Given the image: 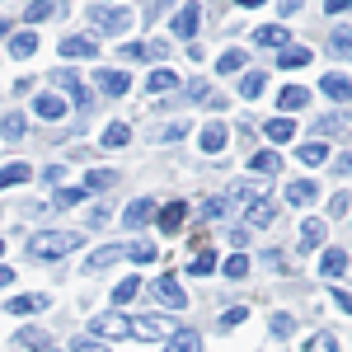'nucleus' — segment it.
Listing matches in <instances>:
<instances>
[{"instance_id":"obj_60","label":"nucleus","mask_w":352,"mask_h":352,"mask_svg":"<svg viewBox=\"0 0 352 352\" xmlns=\"http://www.w3.org/2000/svg\"><path fill=\"white\" fill-rule=\"evenodd\" d=\"M47 352H61V348H47Z\"/></svg>"},{"instance_id":"obj_41","label":"nucleus","mask_w":352,"mask_h":352,"mask_svg":"<svg viewBox=\"0 0 352 352\" xmlns=\"http://www.w3.org/2000/svg\"><path fill=\"white\" fill-rule=\"evenodd\" d=\"M155 254H160L155 244H127V258H136V263H151Z\"/></svg>"},{"instance_id":"obj_25","label":"nucleus","mask_w":352,"mask_h":352,"mask_svg":"<svg viewBox=\"0 0 352 352\" xmlns=\"http://www.w3.org/2000/svg\"><path fill=\"white\" fill-rule=\"evenodd\" d=\"M320 244H324V221L310 217L305 226H300V249H320Z\"/></svg>"},{"instance_id":"obj_42","label":"nucleus","mask_w":352,"mask_h":352,"mask_svg":"<svg viewBox=\"0 0 352 352\" xmlns=\"http://www.w3.org/2000/svg\"><path fill=\"white\" fill-rule=\"evenodd\" d=\"M19 343H24V348H43V352H47V333H43V329H24Z\"/></svg>"},{"instance_id":"obj_52","label":"nucleus","mask_w":352,"mask_h":352,"mask_svg":"<svg viewBox=\"0 0 352 352\" xmlns=\"http://www.w3.org/2000/svg\"><path fill=\"white\" fill-rule=\"evenodd\" d=\"M324 14H352V0H329Z\"/></svg>"},{"instance_id":"obj_27","label":"nucleus","mask_w":352,"mask_h":352,"mask_svg":"<svg viewBox=\"0 0 352 352\" xmlns=\"http://www.w3.org/2000/svg\"><path fill=\"white\" fill-rule=\"evenodd\" d=\"M263 94V71H244L240 76V99H258Z\"/></svg>"},{"instance_id":"obj_29","label":"nucleus","mask_w":352,"mask_h":352,"mask_svg":"<svg viewBox=\"0 0 352 352\" xmlns=\"http://www.w3.org/2000/svg\"><path fill=\"white\" fill-rule=\"evenodd\" d=\"M127 141H132V127H127V122H113L109 132H104V146H109V151H122Z\"/></svg>"},{"instance_id":"obj_19","label":"nucleus","mask_w":352,"mask_h":352,"mask_svg":"<svg viewBox=\"0 0 352 352\" xmlns=\"http://www.w3.org/2000/svg\"><path fill=\"white\" fill-rule=\"evenodd\" d=\"M10 52L19 56V61H24V56H33V52H38V33H33V28H19V33L10 38Z\"/></svg>"},{"instance_id":"obj_21","label":"nucleus","mask_w":352,"mask_h":352,"mask_svg":"<svg viewBox=\"0 0 352 352\" xmlns=\"http://www.w3.org/2000/svg\"><path fill=\"white\" fill-rule=\"evenodd\" d=\"M99 89L118 99V94H127V89H132V80H127L122 71H99Z\"/></svg>"},{"instance_id":"obj_20","label":"nucleus","mask_w":352,"mask_h":352,"mask_svg":"<svg viewBox=\"0 0 352 352\" xmlns=\"http://www.w3.org/2000/svg\"><path fill=\"white\" fill-rule=\"evenodd\" d=\"M348 268V254L343 249H324V258H320V277H343Z\"/></svg>"},{"instance_id":"obj_55","label":"nucleus","mask_w":352,"mask_h":352,"mask_svg":"<svg viewBox=\"0 0 352 352\" xmlns=\"http://www.w3.org/2000/svg\"><path fill=\"white\" fill-rule=\"evenodd\" d=\"M333 300H338V305H343V310L352 315V296H348V292H338V287H333Z\"/></svg>"},{"instance_id":"obj_24","label":"nucleus","mask_w":352,"mask_h":352,"mask_svg":"<svg viewBox=\"0 0 352 352\" xmlns=\"http://www.w3.org/2000/svg\"><path fill=\"white\" fill-rule=\"evenodd\" d=\"M320 89H324V94L333 99V104L352 99V80H348V76H324V85H320Z\"/></svg>"},{"instance_id":"obj_18","label":"nucleus","mask_w":352,"mask_h":352,"mask_svg":"<svg viewBox=\"0 0 352 352\" xmlns=\"http://www.w3.org/2000/svg\"><path fill=\"white\" fill-rule=\"evenodd\" d=\"M254 43H258V47H287V28H282V24L254 28Z\"/></svg>"},{"instance_id":"obj_61","label":"nucleus","mask_w":352,"mask_h":352,"mask_svg":"<svg viewBox=\"0 0 352 352\" xmlns=\"http://www.w3.org/2000/svg\"><path fill=\"white\" fill-rule=\"evenodd\" d=\"M0 254H5V244H0Z\"/></svg>"},{"instance_id":"obj_11","label":"nucleus","mask_w":352,"mask_h":352,"mask_svg":"<svg viewBox=\"0 0 352 352\" xmlns=\"http://www.w3.org/2000/svg\"><path fill=\"white\" fill-rule=\"evenodd\" d=\"M226 141H230V132H226L221 122H212V127H202V136H197V146H202L207 155H221V151H226Z\"/></svg>"},{"instance_id":"obj_56","label":"nucleus","mask_w":352,"mask_h":352,"mask_svg":"<svg viewBox=\"0 0 352 352\" xmlns=\"http://www.w3.org/2000/svg\"><path fill=\"white\" fill-rule=\"evenodd\" d=\"M300 10V0H282V14H296Z\"/></svg>"},{"instance_id":"obj_51","label":"nucleus","mask_w":352,"mask_h":352,"mask_svg":"<svg viewBox=\"0 0 352 352\" xmlns=\"http://www.w3.org/2000/svg\"><path fill=\"white\" fill-rule=\"evenodd\" d=\"M5 136H24V113H14V118L5 122Z\"/></svg>"},{"instance_id":"obj_48","label":"nucleus","mask_w":352,"mask_h":352,"mask_svg":"<svg viewBox=\"0 0 352 352\" xmlns=\"http://www.w3.org/2000/svg\"><path fill=\"white\" fill-rule=\"evenodd\" d=\"M71 352H109V348H104V338H76Z\"/></svg>"},{"instance_id":"obj_14","label":"nucleus","mask_w":352,"mask_h":352,"mask_svg":"<svg viewBox=\"0 0 352 352\" xmlns=\"http://www.w3.org/2000/svg\"><path fill=\"white\" fill-rule=\"evenodd\" d=\"M164 352H202V333L197 329H179V333H169V348Z\"/></svg>"},{"instance_id":"obj_39","label":"nucleus","mask_w":352,"mask_h":352,"mask_svg":"<svg viewBox=\"0 0 352 352\" xmlns=\"http://www.w3.org/2000/svg\"><path fill=\"white\" fill-rule=\"evenodd\" d=\"M226 277H230V282H244V277H249V258H244V254L226 258Z\"/></svg>"},{"instance_id":"obj_43","label":"nucleus","mask_w":352,"mask_h":352,"mask_svg":"<svg viewBox=\"0 0 352 352\" xmlns=\"http://www.w3.org/2000/svg\"><path fill=\"white\" fill-rule=\"evenodd\" d=\"M268 324H272V333H277V338H292V329H296V320H292V315H272Z\"/></svg>"},{"instance_id":"obj_7","label":"nucleus","mask_w":352,"mask_h":352,"mask_svg":"<svg viewBox=\"0 0 352 352\" xmlns=\"http://www.w3.org/2000/svg\"><path fill=\"white\" fill-rule=\"evenodd\" d=\"M305 104H310V89H305V85H287V89L277 94V109L287 113V118H292V113H300Z\"/></svg>"},{"instance_id":"obj_4","label":"nucleus","mask_w":352,"mask_h":352,"mask_svg":"<svg viewBox=\"0 0 352 352\" xmlns=\"http://www.w3.org/2000/svg\"><path fill=\"white\" fill-rule=\"evenodd\" d=\"M99 338H132V315H94Z\"/></svg>"},{"instance_id":"obj_30","label":"nucleus","mask_w":352,"mask_h":352,"mask_svg":"<svg viewBox=\"0 0 352 352\" xmlns=\"http://www.w3.org/2000/svg\"><path fill=\"white\" fill-rule=\"evenodd\" d=\"M277 151H258V155H254V160H249V169H254V174H263V179H268V174H277Z\"/></svg>"},{"instance_id":"obj_6","label":"nucleus","mask_w":352,"mask_h":352,"mask_svg":"<svg viewBox=\"0 0 352 352\" xmlns=\"http://www.w3.org/2000/svg\"><path fill=\"white\" fill-rule=\"evenodd\" d=\"M56 52L66 56V61H85V56H99V43L94 38H61Z\"/></svg>"},{"instance_id":"obj_16","label":"nucleus","mask_w":352,"mask_h":352,"mask_svg":"<svg viewBox=\"0 0 352 352\" xmlns=\"http://www.w3.org/2000/svg\"><path fill=\"white\" fill-rule=\"evenodd\" d=\"M56 85H61V89H66V94H71V99H76V104H89V89H85V80L80 76H76V71H61V76H56Z\"/></svg>"},{"instance_id":"obj_37","label":"nucleus","mask_w":352,"mask_h":352,"mask_svg":"<svg viewBox=\"0 0 352 352\" xmlns=\"http://www.w3.org/2000/svg\"><path fill=\"white\" fill-rule=\"evenodd\" d=\"M136 292H141V282H136V277H127V282H118V287H113V305H127V300H132Z\"/></svg>"},{"instance_id":"obj_31","label":"nucleus","mask_w":352,"mask_h":352,"mask_svg":"<svg viewBox=\"0 0 352 352\" xmlns=\"http://www.w3.org/2000/svg\"><path fill=\"white\" fill-rule=\"evenodd\" d=\"M296 155H300V164H324L329 160V146H324V141H310V146H300Z\"/></svg>"},{"instance_id":"obj_46","label":"nucleus","mask_w":352,"mask_h":352,"mask_svg":"<svg viewBox=\"0 0 352 352\" xmlns=\"http://www.w3.org/2000/svg\"><path fill=\"white\" fill-rule=\"evenodd\" d=\"M109 184H113L109 169H89V179H85V188H109Z\"/></svg>"},{"instance_id":"obj_54","label":"nucleus","mask_w":352,"mask_h":352,"mask_svg":"<svg viewBox=\"0 0 352 352\" xmlns=\"http://www.w3.org/2000/svg\"><path fill=\"white\" fill-rule=\"evenodd\" d=\"M333 174H352V155H338V164H333Z\"/></svg>"},{"instance_id":"obj_13","label":"nucleus","mask_w":352,"mask_h":352,"mask_svg":"<svg viewBox=\"0 0 352 352\" xmlns=\"http://www.w3.org/2000/svg\"><path fill=\"white\" fill-rule=\"evenodd\" d=\"M151 217H155V197H136L132 207L122 212V221H127L132 230H136V226H146V221H151Z\"/></svg>"},{"instance_id":"obj_59","label":"nucleus","mask_w":352,"mask_h":352,"mask_svg":"<svg viewBox=\"0 0 352 352\" xmlns=\"http://www.w3.org/2000/svg\"><path fill=\"white\" fill-rule=\"evenodd\" d=\"M5 28H10V24H5V19H0V33H5Z\"/></svg>"},{"instance_id":"obj_49","label":"nucleus","mask_w":352,"mask_h":352,"mask_svg":"<svg viewBox=\"0 0 352 352\" xmlns=\"http://www.w3.org/2000/svg\"><path fill=\"white\" fill-rule=\"evenodd\" d=\"M184 136H188V122H169L160 132V141H184Z\"/></svg>"},{"instance_id":"obj_3","label":"nucleus","mask_w":352,"mask_h":352,"mask_svg":"<svg viewBox=\"0 0 352 352\" xmlns=\"http://www.w3.org/2000/svg\"><path fill=\"white\" fill-rule=\"evenodd\" d=\"M132 333L136 338H169L174 333V320L169 315H141V320H132Z\"/></svg>"},{"instance_id":"obj_45","label":"nucleus","mask_w":352,"mask_h":352,"mask_svg":"<svg viewBox=\"0 0 352 352\" xmlns=\"http://www.w3.org/2000/svg\"><path fill=\"white\" fill-rule=\"evenodd\" d=\"M244 320H249V310H244V305H230V310H226V315H221V324H226V329L244 324Z\"/></svg>"},{"instance_id":"obj_26","label":"nucleus","mask_w":352,"mask_h":352,"mask_svg":"<svg viewBox=\"0 0 352 352\" xmlns=\"http://www.w3.org/2000/svg\"><path fill=\"white\" fill-rule=\"evenodd\" d=\"M287 202H292V207H305V202H315V184H310V179H296V184H287Z\"/></svg>"},{"instance_id":"obj_47","label":"nucleus","mask_w":352,"mask_h":352,"mask_svg":"<svg viewBox=\"0 0 352 352\" xmlns=\"http://www.w3.org/2000/svg\"><path fill=\"white\" fill-rule=\"evenodd\" d=\"M122 61H146V43H127V47H118Z\"/></svg>"},{"instance_id":"obj_35","label":"nucleus","mask_w":352,"mask_h":352,"mask_svg":"<svg viewBox=\"0 0 352 352\" xmlns=\"http://www.w3.org/2000/svg\"><path fill=\"white\" fill-rule=\"evenodd\" d=\"M244 61H249V52H221L217 71L221 76H235V71H244Z\"/></svg>"},{"instance_id":"obj_40","label":"nucleus","mask_w":352,"mask_h":352,"mask_svg":"<svg viewBox=\"0 0 352 352\" xmlns=\"http://www.w3.org/2000/svg\"><path fill=\"white\" fill-rule=\"evenodd\" d=\"M305 352H338V338H333V333H315V338L305 343Z\"/></svg>"},{"instance_id":"obj_15","label":"nucleus","mask_w":352,"mask_h":352,"mask_svg":"<svg viewBox=\"0 0 352 352\" xmlns=\"http://www.w3.org/2000/svg\"><path fill=\"white\" fill-rule=\"evenodd\" d=\"M184 217H188L184 202H164V207H160V230H164V235H174V230L184 226Z\"/></svg>"},{"instance_id":"obj_34","label":"nucleus","mask_w":352,"mask_h":352,"mask_svg":"<svg viewBox=\"0 0 352 352\" xmlns=\"http://www.w3.org/2000/svg\"><path fill=\"white\" fill-rule=\"evenodd\" d=\"M47 296H14L10 300V315H33V310H43Z\"/></svg>"},{"instance_id":"obj_8","label":"nucleus","mask_w":352,"mask_h":352,"mask_svg":"<svg viewBox=\"0 0 352 352\" xmlns=\"http://www.w3.org/2000/svg\"><path fill=\"white\" fill-rule=\"evenodd\" d=\"M263 136H268L272 146H287V141H292V136H296V122H292V118H287V113H277V118H272V122H263Z\"/></svg>"},{"instance_id":"obj_1","label":"nucleus","mask_w":352,"mask_h":352,"mask_svg":"<svg viewBox=\"0 0 352 352\" xmlns=\"http://www.w3.org/2000/svg\"><path fill=\"white\" fill-rule=\"evenodd\" d=\"M76 249H80V235H76V230H43V235H33V240H28V254H33V258H43V263L66 258V254H76Z\"/></svg>"},{"instance_id":"obj_23","label":"nucleus","mask_w":352,"mask_h":352,"mask_svg":"<svg viewBox=\"0 0 352 352\" xmlns=\"http://www.w3.org/2000/svg\"><path fill=\"white\" fill-rule=\"evenodd\" d=\"M28 179H33V169H28L24 160H14V164L0 169V188H14V184H28Z\"/></svg>"},{"instance_id":"obj_57","label":"nucleus","mask_w":352,"mask_h":352,"mask_svg":"<svg viewBox=\"0 0 352 352\" xmlns=\"http://www.w3.org/2000/svg\"><path fill=\"white\" fill-rule=\"evenodd\" d=\"M10 282H14V272H10V268H0V287H10Z\"/></svg>"},{"instance_id":"obj_17","label":"nucleus","mask_w":352,"mask_h":352,"mask_svg":"<svg viewBox=\"0 0 352 352\" xmlns=\"http://www.w3.org/2000/svg\"><path fill=\"white\" fill-rule=\"evenodd\" d=\"M52 14H66V5H56V0H33V5L24 10L28 24H43V19H52Z\"/></svg>"},{"instance_id":"obj_32","label":"nucleus","mask_w":352,"mask_h":352,"mask_svg":"<svg viewBox=\"0 0 352 352\" xmlns=\"http://www.w3.org/2000/svg\"><path fill=\"white\" fill-rule=\"evenodd\" d=\"M277 61H282V66H292V71H296V66H310V47H282Z\"/></svg>"},{"instance_id":"obj_12","label":"nucleus","mask_w":352,"mask_h":352,"mask_svg":"<svg viewBox=\"0 0 352 352\" xmlns=\"http://www.w3.org/2000/svg\"><path fill=\"white\" fill-rule=\"evenodd\" d=\"M118 258H127V249H122V244H104V249H94V254L85 258V268L99 272V268H109V263H118Z\"/></svg>"},{"instance_id":"obj_9","label":"nucleus","mask_w":352,"mask_h":352,"mask_svg":"<svg viewBox=\"0 0 352 352\" xmlns=\"http://www.w3.org/2000/svg\"><path fill=\"white\" fill-rule=\"evenodd\" d=\"M155 296H160L164 305H174V310H184V305H188V296H184V287H179V277H174V272L155 282Z\"/></svg>"},{"instance_id":"obj_2","label":"nucleus","mask_w":352,"mask_h":352,"mask_svg":"<svg viewBox=\"0 0 352 352\" xmlns=\"http://www.w3.org/2000/svg\"><path fill=\"white\" fill-rule=\"evenodd\" d=\"M89 19H94V28H99V33H127V28H132V14H127V10H99V5H94V14H89Z\"/></svg>"},{"instance_id":"obj_53","label":"nucleus","mask_w":352,"mask_h":352,"mask_svg":"<svg viewBox=\"0 0 352 352\" xmlns=\"http://www.w3.org/2000/svg\"><path fill=\"white\" fill-rule=\"evenodd\" d=\"M164 52H169V47H164V43H146V61H160Z\"/></svg>"},{"instance_id":"obj_38","label":"nucleus","mask_w":352,"mask_h":352,"mask_svg":"<svg viewBox=\"0 0 352 352\" xmlns=\"http://www.w3.org/2000/svg\"><path fill=\"white\" fill-rule=\"evenodd\" d=\"M329 47H333V56H352V28H338L329 38Z\"/></svg>"},{"instance_id":"obj_50","label":"nucleus","mask_w":352,"mask_h":352,"mask_svg":"<svg viewBox=\"0 0 352 352\" xmlns=\"http://www.w3.org/2000/svg\"><path fill=\"white\" fill-rule=\"evenodd\" d=\"M202 217H207V221L226 217V202H221V197H212V202H207V207H202Z\"/></svg>"},{"instance_id":"obj_28","label":"nucleus","mask_w":352,"mask_h":352,"mask_svg":"<svg viewBox=\"0 0 352 352\" xmlns=\"http://www.w3.org/2000/svg\"><path fill=\"white\" fill-rule=\"evenodd\" d=\"M33 109H38V118H61V113H66V99H56V94H38Z\"/></svg>"},{"instance_id":"obj_36","label":"nucleus","mask_w":352,"mask_h":352,"mask_svg":"<svg viewBox=\"0 0 352 352\" xmlns=\"http://www.w3.org/2000/svg\"><path fill=\"white\" fill-rule=\"evenodd\" d=\"M192 277H207V272H217V254H212V249H202V254H197V258H192Z\"/></svg>"},{"instance_id":"obj_33","label":"nucleus","mask_w":352,"mask_h":352,"mask_svg":"<svg viewBox=\"0 0 352 352\" xmlns=\"http://www.w3.org/2000/svg\"><path fill=\"white\" fill-rule=\"evenodd\" d=\"M80 202H85V188H56V197L47 202V207L61 212V207H80Z\"/></svg>"},{"instance_id":"obj_58","label":"nucleus","mask_w":352,"mask_h":352,"mask_svg":"<svg viewBox=\"0 0 352 352\" xmlns=\"http://www.w3.org/2000/svg\"><path fill=\"white\" fill-rule=\"evenodd\" d=\"M240 5H244V10H258V5H263V0H240Z\"/></svg>"},{"instance_id":"obj_22","label":"nucleus","mask_w":352,"mask_h":352,"mask_svg":"<svg viewBox=\"0 0 352 352\" xmlns=\"http://www.w3.org/2000/svg\"><path fill=\"white\" fill-rule=\"evenodd\" d=\"M146 89H151V94H169V89H179V76H174L169 66H160V71H151Z\"/></svg>"},{"instance_id":"obj_5","label":"nucleus","mask_w":352,"mask_h":352,"mask_svg":"<svg viewBox=\"0 0 352 352\" xmlns=\"http://www.w3.org/2000/svg\"><path fill=\"white\" fill-rule=\"evenodd\" d=\"M197 24H202V10H197V5H184L179 19H174V38L192 43V38H197Z\"/></svg>"},{"instance_id":"obj_10","label":"nucleus","mask_w":352,"mask_h":352,"mask_svg":"<svg viewBox=\"0 0 352 352\" xmlns=\"http://www.w3.org/2000/svg\"><path fill=\"white\" fill-rule=\"evenodd\" d=\"M272 217H277V197H258V202L244 207V221H249V226H268Z\"/></svg>"},{"instance_id":"obj_44","label":"nucleus","mask_w":352,"mask_h":352,"mask_svg":"<svg viewBox=\"0 0 352 352\" xmlns=\"http://www.w3.org/2000/svg\"><path fill=\"white\" fill-rule=\"evenodd\" d=\"M352 212V197L348 192H333V202H329V217H348Z\"/></svg>"}]
</instances>
